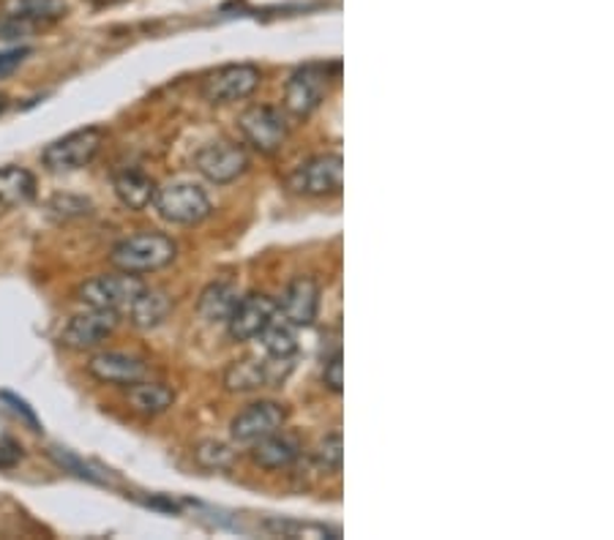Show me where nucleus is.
I'll return each instance as SVG.
<instances>
[{
	"mask_svg": "<svg viewBox=\"0 0 614 540\" xmlns=\"http://www.w3.org/2000/svg\"><path fill=\"white\" fill-rule=\"evenodd\" d=\"M263 83V74L252 63H233L202 80V96L211 104H233L252 96Z\"/></svg>",
	"mask_w": 614,
	"mask_h": 540,
	"instance_id": "nucleus-9",
	"label": "nucleus"
},
{
	"mask_svg": "<svg viewBox=\"0 0 614 540\" xmlns=\"http://www.w3.org/2000/svg\"><path fill=\"white\" fill-rule=\"evenodd\" d=\"M36 197V178L25 167H3L0 170V205L20 208Z\"/></svg>",
	"mask_w": 614,
	"mask_h": 540,
	"instance_id": "nucleus-21",
	"label": "nucleus"
},
{
	"mask_svg": "<svg viewBox=\"0 0 614 540\" xmlns=\"http://www.w3.org/2000/svg\"><path fill=\"white\" fill-rule=\"evenodd\" d=\"M241 135L246 137V142L254 150H260L263 156L279 153L284 139H287V120L276 107L268 104H254L237 120Z\"/></svg>",
	"mask_w": 614,
	"mask_h": 540,
	"instance_id": "nucleus-8",
	"label": "nucleus"
},
{
	"mask_svg": "<svg viewBox=\"0 0 614 540\" xmlns=\"http://www.w3.org/2000/svg\"><path fill=\"white\" fill-rule=\"evenodd\" d=\"M145 289V282L135 273H115V276H94L77 287V300L88 309L126 311Z\"/></svg>",
	"mask_w": 614,
	"mask_h": 540,
	"instance_id": "nucleus-3",
	"label": "nucleus"
},
{
	"mask_svg": "<svg viewBox=\"0 0 614 540\" xmlns=\"http://www.w3.org/2000/svg\"><path fill=\"white\" fill-rule=\"evenodd\" d=\"M66 0H9L6 17H17L25 22H52L66 17Z\"/></svg>",
	"mask_w": 614,
	"mask_h": 540,
	"instance_id": "nucleus-23",
	"label": "nucleus"
},
{
	"mask_svg": "<svg viewBox=\"0 0 614 540\" xmlns=\"http://www.w3.org/2000/svg\"><path fill=\"white\" fill-rule=\"evenodd\" d=\"M88 374L104 385H131L148 374V366L140 358L124 356V352H98L88 360Z\"/></svg>",
	"mask_w": 614,
	"mask_h": 540,
	"instance_id": "nucleus-15",
	"label": "nucleus"
},
{
	"mask_svg": "<svg viewBox=\"0 0 614 540\" xmlns=\"http://www.w3.org/2000/svg\"><path fill=\"white\" fill-rule=\"evenodd\" d=\"M282 317L293 322L295 328H309L315 325L317 311H320V284L311 276H295L284 287L282 300L276 304Z\"/></svg>",
	"mask_w": 614,
	"mask_h": 540,
	"instance_id": "nucleus-13",
	"label": "nucleus"
},
{
	"mask_svg": "<svg viewBox=\"0 0 614 540\" xmlns=\"http://www.w3.org/2000/svg\"><path fill=\"white\" fill-rule=\"evenodd\" d=\"M331 74H339V63H334V66L309 63V66L298 68L284 88V109L295 118H309L326 102L328 88H331Z\"/></svg>",
	"mask_w": 614,
	"mask_h": 540,
	"instance_id": "nucleus-2",
	"label": "nucleus"
},
{
	"mask_svg": "<svg viewBox=\"0 0 614 540\" xmlns=\"http://www.w3.org/2000/svg\"><path fill=\"white\" fill-rule=\"evenodd\" d=\"M115 328H118V311L91 309L85 315L68 319V325L61 333V341L72 347V350H94V347L113 336Z\"/></svg>",
	"mask_w": 614,
	"mask_h": 540,
	"instance_id": "nucleus-12",
	"label": "nucleus"
},
{
	"mask_svg": "<svg viewBox=\"0 0 614 540\" xmlns=\"http://www.w3.org/2000/svg\"><path fill=\"white\" fill-rule=\"evenodd\" d=\"M28 50H11V52H3L0 55V77H6V74L14 72L17 66H20L22 61H25Z\"/></svg>",
	"mask_w": 614,
	"mask_h": 540,
	"instance_id": "nucleus-31",
	"label": "nucleus"
},
{
	"mask_svg": "<svg viewBox=\"0 0 614 540\" xmlns=\"http://www.w3.org/2000/svg\"><path fill=\"white\" fill-rule=\"evenodd\" d=\"M126 311H129V319L135 328L154 330V328H159L167 317H170L172 298L167 293H161V289L145 287L142 293L135 298V304H131Z\"/></svg>",
	"mask_w": 614,
	"mask_h": 540,
	"instance_id": "nucleus-17",
	"label": "nucleus"
},
{
	"mask_svg": "<svg viewBox=\"0 0 614 540\" xmlns=\"http://www.w3.org/2000/svg\"><path fill=\"white\" fill-rule=\"evenodd\" d=\"M178 257V246L165 232H137L115 243L109 252V265L120 273H154L167 268Z\"/></svg>",
	"mask_w": 614,
	"mask_h": 540,
	"instance_id": "nucleus-1",
	"label": "nucleus"
},
{
	"mask_svg": "<svg viewBox=\"0 0 614 540\" xmlns=\"http://www.w3.org/2000/svg\"><path fill=\"white\" fill-rule=\"evenodd\" d=\"M341 183H345V161L339 153L315 156L287 178V189L304 197L339 194Z\"/></svg>",
	"mask_w": 614,
	"mask_h": 540,
	"instance_id": "nucleus-6",
	"label": "nucleus"
},
{
	"mask_svg": "<svg viewBox=\"0 0 614 540\" xmlns=\"http://www.w3.org/2000/svg\"><path fill=\"white\" fill-rule=\"evenodd\" d=\"M237 300H241V298H237L233 284L216 282V284H211V287H205V293L200 295L197 311H200V317L205 319V322H211V325L224 322V325H227L230 315L235 311Z\"/></svg>",
	"mask_w": 614,
	"mask_h": 540,
	"instance_id": "nucleus-20",
	"label": "nucleus"
},
{
	"mask_svg": "<svg viewBox=\"0 0 614 540\" xmlns=\"http://www.w3.org/2000/svg\"><path fill=\"white\" fill-rule=\"evenodd\" d=\"M0 402H3L6 406H9L11 412H14L17 417H20L22 423H25V426H31L33 432H42V423H39V417H36V412L31 410V406H28L25 402H22V399H17L14 393H0Z\"/></svg>",
	"mask_w": 614,
	"mask_h": 540,
	"instance_id": "nucleus-28",
	"label": "nucleus"
},
{
	"mask_svg": "<svg viewBox=\"0 0 614 540\" xmlns=\"http://www.w3.org/2000/svg\"><path fill=\"white\" fill-rule=\"evenodd\" d=\"M115 197L124 202L129 211H145L156 197V183L140 170H124L113 178Z\"/></svg>",
	"mask_w": 614,
	"mask_h": 540,
	"instance_id": "nucleus-19",
	"label": "nucleus"
},
{
	"mask_svg": "<svg viewBox=\"0 0 614 540\" xmlns=\"http://www.w3.org/2000/svg\"><path fill=\"white\" fill-rule=\"evenodd\" d=\"M22 462V448L14 440H0V469H14Z\"/></svg>",
	"mask_w": 614,
	"mask_h": 540,
	"instance_id": "nucleus-30",
	"label": "nucleus"
},
{
	"mask_svg": "<svg viewBox=\"0 0 614 540\" xmlns=\"http://www.w3.org/2000/svg\"><path fill=\"white\" fill-rule=\"evenodd\" d=\"M322 382H326L328 391L334 393L345 391V363H341V350H336L331 356L322 358Z\"/></svg>",
	"mask_w": 614,
	"mask_h": 540,
	"instance_id": "nucleus-27",
	"label": "nucleus"
},
{
	"mask_svg": "<svg viewBox=\"0 0 614 540\" xmlns=\"http://www.w3.org/2000/svg\"><path fill=\"white\" fill-rule=\"evenodd\" d=\"M194 167L202 178L211 183H233L248 170L246 150L230 139H219V142H208L200 153L194 156Z\"/></svg>",
	"mask_w": 614,
	"mask_h": 540,
	"instance_id": "nucleus-10",
	"label": "nucleus"
},
{
	"mask_svg": "<svg viewBox=\"0 0 614 540\" xmlns=\"http://www.w3.org/2000/svg\"><path fill=\"white\" fill-rule=\"evenodd\" d=\"M315 458L322 469L339 473L341 464H345V440H341V434L334 432V434H328V437H322L320 445H317V451H315Z\"/></svg>",
	"mask_w": 614,
	"mask_h": 540,
	"instance_id": "nucleus-25",
	"label": "nucleus"
},
{
	"mask_svg": "<svg viewBox=\"0 0 614 540\" xmlns=\"http://www.w3.org/2000/svg\"><path fill=\"white\" fill-rule=\"evenodd\" d=\"M52 216L57 219H77V216H88L91 213V202L83 200V197H72V194H57L55 200L50 202Z\"/></svg>",
	"mask_w": 614,
	"mask_h": 540,
	"instance_id": "nucleus-26",
	"label": "nucleus"
},
{
	"mask_svg": "<svg viewBox=\"0 0 614 540\" xmlns=\"http://www.w3.org/2000/svg\"><path fill=\"white\" fill-rule=\"evenodd\" d=\"M194 462L197 467L208 469V473H222L235 464V451L227 443H219V440H205L194 448Z\"/></svg>",
	"mask_w": 614,
	"mask_h": 540,
	"instance_id": "nucleus-24",
	"label": "nucleus"
},
{
	"mask_svg": "<svg viewBox=\"0 0 614 540\" xmlns=\"http://www.w3.org/2000/svg\"><path fill=\"white\" fill-rule=\"evenodd\" d=\"M263 341V350L268 352V358L287 360L298 352V336H295V325L276 315L268 322V328L257 336Z\"/></svg>",
	"mask_w": 614,
	"mask_h": 540,
	"instance_id": "nucleus-22",
	"label": "nucleus"
},
{
	"mask_svg": "<svg viewBox=\"0 0 614 540\" xmlns=\"http://www.w3.org/2000/svg\"><path fill=\"white\" fill-rule=\"evenodd\" d=\"M52 458H55L61 467H66V469H72V473H77L80 478H88V480H96V475L91 473L88 467H85L83 462H80L74 453H68V451H63V448H52Z\"/></svg>",
	"mask_w": 614,
	"mask_h": 540,
	"instance_id": "nucleus-29",
	"label": "nucleus"
},
{
	"mask_svg": "<svg viewBox=\"0 0 614 540\" xmlns=\"http://www.w3.org/2000/svg\"><path fill=\"white\" fill-rule=\"evenodd\" d=\"M104 142V131L98 126L72 131V135L55 139L44 148L42 161L50 172H74L88 167L96 159L98 148Z\"/></svg>",
	"mask_w": 614,
	"mask_h": 540,
	"instance_id": "nucleus-4",
	"label": "nucleus"
},
{
	"mask_svg": "<svg viewBox=\"0 0 614 540\" xmlns=\"http://www.w3.org/2000/svg\"><path fill=\"white\" fill-rule=\"evenodd\" d=\"M154 205L165 222L172 224H200L211 216V200L205 191L194 183H170L165 189H156Z\"/></svg>",
	"mask_w": 614,
	"mask_h": 540,
	"instance_id": "nucleus-5",
	"label": "nucleus"
},
{
	"mask_svg": "<svg viewBox=\"0 0 614 540\" xmlns=\"http://www.w3.org/2000/svg\"><path fill=\"white\" fill-rule=\"evenodd\" d=\"M289 369L293 363L279 358H243L235 360V363L227 366L224 371V388L235 393H248V391H260V388H276L287 380Z\"/></svg>",
	"mask_w": 614,
	"mask_h": 540,
	"instance_id": "nucleus-7",
	"label": "nucleus"
},
{
	"mask_svg": "<svg viewBox=\"0 0 614 540\" xmlns=\"http://www.w3.org/2000/svg\"><path fill=\"white\" fill-rule=\"evenodd\" d=\"M298 458V443L284 434H268V437L252 443V462L263 469H287Z\"/></svg>",
	"mask_w": 614,
	"mask_h": 540,
	"instance_id": "nucleus-18",
	"label": "nucleus"
},
{
	"mask_svg": "<svg viewBox=\"0 0 614 540\" xmlns=\"http://www.w3.org/2000/svg\"><path fill=\"white\" fill-rule=\"evenodd\" d=\"M126 404H129V410L137 412V415L156 417L176 404V393L167 385H161V382L140 380L126 385Z\"/></svg>",
	"mask_w": 614,
	"mask_h": 540,
	"instance_id": "nucleus-16",
	"label": "nucleus"
},
{
	"mask_svg": "<svg viewBox=\"0 0 614 540\" xmlns=\"http://www.w3.org/2000/svg\"><path fill=\"white\" fill-rule=\"evenodd\" d=\"M279 315L274 300L263 293H252L246 298L237 300L235 311L227 319V330H230V339L233 341H254L268 322Z\"/></svg>",
	"mask_w": 614,
	"mask_h": 540,
	"instance_id": "nucleus-11",
	"label": "nucleus"
},
{
	"mask_svg": "<svg viewBox=\"0 0 614 540\" xmlns=\"http://www.w3.org/2000/svg\"><path fill=\"white\" fill-rule=\"evenodd\" d=\"M284 421H287V410H284L282 404L276 402H257L252 406H246L243 412H237L233 417V426H230V432H233V440L235 443H257V440L268 437V434L279 432L284 426Z\"/></svg>",
	"mask_w": 614,
	"mask_h": 540,
	"instance_id": "nucleus-14",
	"label": "nucleus"
}]
</instances>
